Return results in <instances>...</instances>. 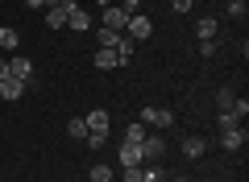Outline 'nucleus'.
<instances>
[{
	"instance_id": "13",
	"label": "nucleus",
	"mask_w": 249,
	"mask_h": 182,
	"mask_svg": "<svg viewBox=\"0 0 249 182\" xmlns=\"http://www.w3.org/2000/svg\"><path fill=\"white\" fill-rule=\"evenodd\" d=\"M83 120H88V132H104L108 137V108H91Z\"/></svg>"
},
{
	"instance_id": "18",
	"label": "nucleus",
	"mask_w": 249,
	"mask_h": 182,
	"mask_svg": "<svg viewBox=\"0 0 249 182\" xmlns=\"http://www.w3.org/2000/svg\"><path fill=\"white\" fill-rule=\"evenodd\" d=\"M88 178H91V182H112V165H108V162H96Z\"/></svg>"
},
{
	"instance_id": "16",
	"label": "nucleus",
	"mask_w": 249,
	"mask_h": 182,
	"mask_svg": "<svg viewBox=\"0 0 249 182\" xmlns=\"http://www.w3.org/2000/svg\"><path fill=\"white\" fill-rule=\"evenodd\" d=\"M91 33H96V46H100V50H116V42H121V33H116V29H104V25H96Z\"/></svg>"
},
{
	"instance_id": "2",
	"label": "nucleus",
	"mask_w": 249,
	"mask_h": 182,
	"mask_svg": "<svg viewBox=\"0 0 249 182\" xmlns=\"http://www.w3.org/2000/svg\"><path fill=\"white\" fill-rule=\"evenodd\" d=\"M150 33H154V21L145 17V13H133V17H129V25H124V37H133V42H145Z\"/></svg>"
},
{
	"instance_id": "35",
	"label": "nucleus",
	"mask_w": 249,
	"mask_h": 182,
	"mask_svg": "<svg viewBox=\"0 0 249 182\" xmlns=\"http://www.w3.org/2000/svg\"><path fill=\"white\" fill-rule=\"evenodd\" d=\"M0 25H4V21H0Z\"/></svg>"
},
{
	"instance_id": "25",
	"label": "nucleus",
	"mask_w": 249,
	"mask_h": 182,
	"mask_svg": "<svg viewBox=\"0 0 249 182\" xmlns=\"http://www.w3.org/2000/svg\"><path fill=\"white\" fill-rule=\"evenodd\" d=\"M245 13H249L245 0H229V17H245Z\"/></svg>"
},
{
	"instance_id": "5",
	"label": "nucleus",
	"mask_w": 249,
	"mask_h": 182,
	"mask_svg": "<svg viewBox=\"0 0 249 182\" xmlns=\"http://www.w3.org/2000/svg\"><path fill=\"white\" fill-rule=\"evenodd\" d=\"M25 91H29V83H21V79H13V75L0 79V99H4V104H17Z\"/></svg>"
},
{
	"instance_id": "14",
	"label": "nucleus",
	"mask_w": 249,
	"mask_h": 182,
	"mask_svg": "<svg viewBox=\"0 0 249 182\" xmlns=\"http://www.w3.org/2000/svg\"><path fill=\"white\" fill-rule=\"evenodd\" d=\"M17 46H21V33L13 25H0V50H4V54H17Z\"/></svg>"
},
{
	"instance_id": "9",
	"label": "nucleus",
	"mask_w": 249,
	"mask_h": 182,
	"mask_svg": "<svg viewBox=\"0 0 249 182\" xmlns=\"http://www.w3.org/2000/svg\"><path fill=\"white\" fill-rule=\"evenodd\" d=\"M104 29H116V33H124V25H129V13H121L116 4H108L104 9V21H100Z\"/></svg>"
},
{
	"instance_id": "20",
	"label": "nucleus",
	"mask_w": 249,
	"mask_h": 182,
	"mask_svg": "<svg viewBox=\"0 0 249 182\" xmlns=\"http://www.w3.org/2000/svg\"><path fill=\"white\" fill-rule=\"evenodd\" d=\"M232 99H237V91H232V87H220V91H216V108H232Z\"/></svg>"
},
{
	"instance_id": "29",
	"label": "nucleus",
	"mask_w": 249,
	"mask_h": 182,
	"mask_svg": "<svg viewBox=\"0 0 249 182\" xmlns=\"http://www.w3.org/2000/svg\"><path fill=\"white\" fill-rule=\"evenodd\" d=\"M25 9H50V0H25Z\"/></svg>"
},
{
	"instance_id": "23",
	"label": "nucleus",
	"mask_w": 249,
	"mask_h": 182,
	"mask_svg": "<svg viewBox=\"0 0 249 182\" xmlns=\"http://www.w3.org/2000/svg\"><path fill=\"white\" fill-rule=\"evenodd\" d=\"M232 124H241V120H237V116H232V112H229V108H224V112H220V116H216V129H220V132H224V129H232Z\"/></svg>"
},
{
	"instance_id": "11",
	"label": "nucleus",
	"mask_w": 249,
	"mask_h": 182,
	"mask_svg": "<svg viewBox=\"0 0 249 182\" xmlns=\"http://www.w3.org/2000/svg\"><path fill=\"white\" fill-rule=\"evenodd\" d=\"M178 153H183L187 162H196V157H204V153H208V141H204V137H187L183 145H178Z\"/></svg>"
},
{
	"instance_id": "12",
	"label": "nucleus",
	"mask_w": 249,
	"mask_h": 182,
	"mask_svg": "<svg viewBox=\"0 0 249 182\" xmlns=\"http://www.w3.org/2000/svg\"><path fill=\"white\" fill-rule=\"evenodd\" d=\"M91 62H96V70H116V66H124L116 50H96V54H91Z\"/></svg>"
},
{
	"instance_id": "21",
	"label": "nucleus",
	"mask_w": 249,
	"mask_h": 182,
	"mask_svg": "<svg viewBox=\"0 0 249 182\" xmlns=\"http://www.w3.org/2000/svg\"><path fill=\"white\" fill-rule=\"evenodd\" d=\"M83 145H88L91 153H100V149L108 145V137H104V132H88V141H83Z\"/></svg>"
},
{
	"instance_id": "7",
	"label": "nucleus",
	"mask_w": 249,
	"mask_h": 182,
	"mask_svg": "<svg viewBox=\"0 0 249 182\" xmlns=\"http://www.w3.org/2000/svg\"><path fill=\"white\" fill-rule=\"evenodd\" d=\"M9 75L21 79V83H29V79H34V62L21 58V54H9Z\"/></svg>"
},
{
	"instance_id": "36",
	"label": "nucleus",
	"mask_w": 249,
	"mask_h": 182,
	"mask_svg": "<svg viewBox=\"0 0 249 182\" xmlns=\"http://www.w3.org/2000/svg\"><path fill=\"white\" fill-rule=\"evenodd\" d=\"M0 4H4V0H0Z\"/></svg>"
},
{
	"instance_id": "15",
	"label": "nucleus",
	"mask_w": 249,
	"mask_h": 182,
	"mask_svg": "<svg viewBox=\"0 0 249 182\" xmlns=\"http://www.w3.org/2000/svg\"><path fill=\"white\" fill-rule=\"evenodd\" d=\"M196 33H199V42H216V33H220V21H216V17H199Z\"/></svg>"
},
{
	"instance_id": "19",
	"label": "nucleus",
	"mask_w": 249,
	"mask_h": 182,
	"mask_svg": "<svg viewBox=\"0 0 249 182\" xmlns=\"http://www.w3.org/2000/svg\"><path fill=\"white\" fill-rule=\"evenodd\" d=\"M124 141H129V145H142L145 141V124H129V129H124Z\"/></svg>"
},
{
	"instance_id": "30",
	"label": "nucleus",
	"mask_w": 249,
	"mask_h": 182,
	"mask_svg": "<svg viewBox=\"0 0 249 182\" xmlns=\"http://www.w3.org/2000/svg\"><path fill=\"white\" fill-rule=\"evenodd\" d=\"M0 79H9V58H0Z\"/></svg>"
},
{
	"instance_id": "24",
	"label": "nucleus",
	"mask_w": 249,
	"mask_h": 182,
	"mask_svg": "<svg viewBox=\"0 0 249 182\" xmlns=\"http://www.w3.org/2000/svg\"><path fill=\"white\" fill-rule=\"evenodd\" d=\"M116 9H121V13H129V17H133V13H142V0H116Z\"/></svg>"
},
{
	"instance_id": "4",
	"label": "nucleus",
	"mask_w": 249,
	"mask_h": 182,
	"mask_svg": "<svg viewBox=\"0 0 249 182\" xmlns=\"http://www.w3.org/2000/svg\"><path fill=\"white\" fill-rule=\"evenodd\" d=\"M71 9H75V0H58V4H50V9H46V25H50V29H67Z\"/></svg>"
},
{
	"instance_id": "26",
	"label": "nucleus",
	"mask_w": 249,
	"mask_h": 182,
	"mask_svg": "<svg viewBox=\"0 0 249 182\" xmlns=\"http://www.w3.org/2000/svg\"><path fill=\"white\" fill-rule=\"evenodd\" d=\"M124 182H145V174H142V165H129V170H124Z\"/></svg>"
},
{
	"instance_id": "34",
	"label": "nucleus",
	"mask_w": 249,
	"mask_h": 182,
	"mask_svg": "<svg viewBox=\"0 0 249 182\" xmlns=\"http://www.w3.org/2000/svg\"><path fill=\"white\" fill-rule=\"evenodd\" d=\"M50 4H58V0H50Z\"/></svg>"
},
{
	"instance_id": "1",
	"label": "nucleus",
	"mask_w": 249,
	"mask_h": 182,
	"mask_svg": "<svg viewBox=\"0 0 249 182\" xmlns=\"http://www.w3.org/2000/svg\"><path fill=\"white\" fill-rule=\"evenodd\" d=\"M142 124H150V129H170V124H175V112H170V108H154V104H145L142 108Z\"/></svg>"
},
{
	"instance_id": "27",
	"label": "nucleus",
	"mask_w": 249,
	"mask_h": 182,
	"mask_svg": "<svg viewBox=\"0 0 249 182\" xmlns=\"http://www.w3.org/2000/svg\"><path fill=\"white\" fill-rule=\"evenodd\" d=\"M199 58H216V42H199Z\"/></svg>"
},
{
	"instance_id": "8",
	"label": "nucleus",
	"mask_w": 249,
	"mask_h": 182,
	"mask_svg": "<svg viewBox=\"0 0 249 182\" xmlns=\"http://www.w3.org/2000/svg\"><path fill=\"white\" fill-rule=\"evenodd\" d=\"M116 157H121V165H124V170H129V165H145V157H142V145H129V141H121Z\"/></svg>"
},
{
	"instance_id": "33",
	"label": "nucleus",
	"mask_w": 249,
	"mask_h": 182,
	"mask_svg": "<svg viewBox=\"0 0 249 182\" xmlns=\"http://www.w3.org/2000/svg\"><path fill=\"white\" fill-rule=\"evenodd\" d=\"M154 182H166V178H154Z\"/></svg>"
},
{
	"instance_id": "31",
	"label": "nucleus",
	"mask_w": 249,
	"mask_h": 182,
	"mask_svg": "<svg viewBox=\"0 0 249 182\" xmlns=\"http://www.w3.org/2000/svg\"><path fill=\"white\" fill-rule=\"evenodd\" d=\"M91 4H100V9H108V4H116V0H91Z\"/></svg>"
},
{
	"instance_id": "10",
	"label": "nucleus",
	"mask_w": 249,
	"mask_h": 182,
	"mask_svg": "<svg viewBox=\"0 0 249 182\" xmlns=\"http://www.w3.org/2000/svg\"><path fill=\"white\" fill-rule=\"evenodd\" d=\"M166 153V141L158 137V132H145V141H142V157L145 162H154V157H162Z\"/></svg>"
},
{
	"instance_id": "22",
	"label": "nucleus",
	"mask_w": 249,
	"mask_h": 182,
	"mask_svg": "<svg viewBox=\"0 0 249 182\" xmlns=\"http://www.w3.org/2000/svg\"><path fill=\"white\" fill-rule=\"evenodd\" d=\"M229 112L237 116V120H245V116H249V99H245V96H237V99H232V108H229Z\"/></svg>"
},
{
	"instance_id": "6",
	"label": "nucleus",
	"mask_w": 249,
	"mask_h": 182,
	"mask_svg": "<svg viewBox=\"0 0 249 182\" xmlns=\"http://www.w3.org/2000/svg\"><path fill=\"white\" fill-rule=\"evenodd\" d=\"M67 29H75V33H88V29H96V21H91V13L83 9V4H75L71 17H67Z\"/></svg>"
},
{
	"instance_id": "17",
	"label": "nucleus",
	"mask_w": 249,
	"mask_h": 182,
	"mask_svg": "<svg viewBox=\"0 0 249 182\" xmlns=\"http://www.w3.org/2000/svg\"><path fill=\"white\" fill-rule=\"evenodd\" d=\"M67 132H71V141H88V120H83V116H75V120L67 124Z\"/></svg>"
},
{
	"instance_id": "28",
	"label": "nucleus",
	"mask_w": 249,
	"mask_h": 182,
	"mask_svg": "<svg viewBox=\"0 0 249 182\" xmlns=\"http://www.w3.org/2000/svg\"><path fill=\"white\" fill-rule=\"evenodd\" d=\"M170 4H175V13H191V4H196V0H170Z\"/></svg>"
},
{
	"instance_id": "32",
	"label": "nucleus",
	"mask_w": 249,
	"mask_h": 182,
	"mask_svg": "<svg viewBox=\"0 0 249 182\" xmlns=\"http://www.w3.org/2000/svg\"><path fill=\"white\" fill-rule=\"evenodd\" d=\"M175 182H191V178H175Z\"/></svg>"
},
{
	"instance_id": "3",
	"label": "nucleus",
	"mask_w": 249,
	"mask_h": 182,
	"mask_svg": "<svg viewBox=\"0 0 249 182\" xmlns=\"http://www.w3.org/2000/svg\"><path fill=\"white\" fill-rule=\"evenodd\" d=\"M245 141H249V129H245V124H232V129L220 132V149H229V153L245 149Z\"/></svg>"
}]
</instances>
